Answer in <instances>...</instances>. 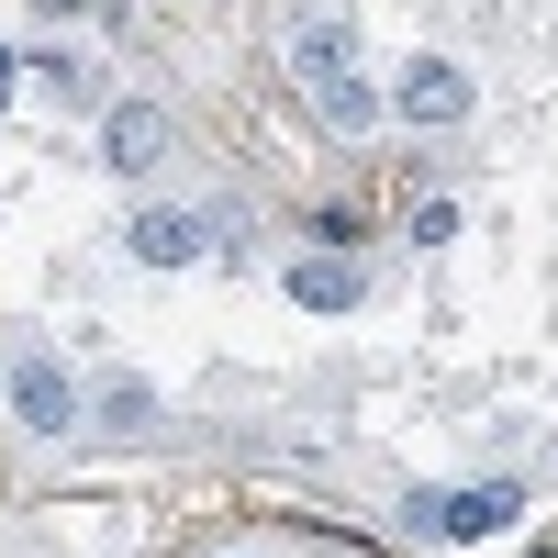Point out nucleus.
<instances>
[{
	"instance_id": "obj_1",
	"label": "nucleus",
	"mask_w": 558,
	"mask_h": 558,
	"mask_svg": "<svg viewBox=\"0 0 558 558\" xmlns=\"http://www.w3.org/2000/svg\"><path fill=\"white\" fill-rule=\"evenodd\" d=\"M402 514H413V536H447V547H481V536H502V525L525 514V492H514V481H470V492H413Z\"/></svg>"
},
{
	"instance_id": "obj_2",
	"label": "nucleus",
	"mask_w": 558,
	"mask_h": 558,
	"mask_svg": "<svg viewBox=\"0 0 558 558\" xmlns=\"http://www.w3.org/2000/svg\"><path fill=\"white\" fill-rule=\"evenodd\" d=\"M12 425H23V436H78V425H89V391H78L45 347L12 357Z\"/></svg>"
},
{
	"instance_id": "obj_3",
	"label": "nucleus",
	"mask_w": 558,
	"mask_h": 558,
	"mask_svg": "<svg viewBox=\"0 0 558 558\" xmlns=\"http://www.w3.org/2000/svg\"><path fill=\"white\" fill-rule=\"evenodd\" d=\"M391 112H402V123H425V134H447V123H470V112H481V89H470V68L413 57V68L391 78Z\"/></svg>"
},
{
	"instance_id": "obj_4",
	"label": "nucleus",
	"mask_w": 558,
	"mask_h": 558,
	"mask_svg": "<svg viewBox=\"0 0 558 558\" xmlns=\"http://www.w3.org/2000/svg\"><path fill=\"white\" fill-rule=\"evenodd\" d=\"M202 246H223V213H134L123 223V257L134 268H191Z\"/></svg>"
},
{
	"instance_id": "obj_5",
	"label": "nucleus",
	"mask_w": 558,
	"mask_h": 558,
	"mask_svg": "<svg viewBox=\"0 0 558 558\" xmlns=\"http://www.w3.org/2000/svg\"><path fill=\"white\" fill-rule=\"evenodd\" d=\"M168 157V112L157 101H101V168L112 179H146Z\"/></svg>"
},
{
	"instance_id": "obj_6",
	"label": "nucleus",
	"mask_w": 558,
	"mask_h": 558,
	"mask_svg": "<svg viewBox=\"0 0 558 558\" xmlns=\"http://www.w3.org/2000/svg\"><path fill=\"white\" fill-rule=\"evenodd\" d=\"M302 89H313V112L336 123V134H368V123H380V89H368L357 68H324V78H302Z\"/></svg>"
},
{
	"instance_id": "obj_7",
	"label": "nucleus",
	"mask_w": 558,
	"mask_h": 558,
	"mask_svg": "<svg viewBox=\"0 0 558 558\" xmlns=\"http://www.w3.org/2000/svg\"><path fill=\"white\" fill-rule=\"evenodd\" d=\"M45 89H57V112H101L112 101V89H101V68H89V57H68V45H45V57H23Z\"/></svg>"
},
{
	"instance_id": "obj_8",
	"label": "nucleus",
	"mask_w": 558,
	"mask_h": 558,
	"mask_svg": "<svg viewBox=\"0 0 558 558\" xmlns=\"http://www.w3.org/2000/svg\"><path fill=\"white\" fill-rule=\"evenodd\" d=\"M357 291H368L357 257H302V268H291V302H302V313H347Z\"/></svg>"
},
{
	"instance_id": "obj_9",
	"label": "nucleus",
	"mask_w": 558,
	"mask_h": 558,
	"mask_svg": "<svg viewBox=\"0 0 558 558\" xmlns=\"http://www.w3.org/2000/svg\"><path fill=\"white\" fill-rule=\"evenodd\" d=\"M347 57H357V34H347L336 12H313V23H291V68H302V78H324V68H347Z\"/></svg>"
},
{
	"instance_id": "obj_10",
	"label": "nucleus",
	"mask_w": 558,
	"mask_h": 558,
	"mask_svg": "<svg viewBox=\"0 0 558 558\" xmlns=\"http://www.w3.org/2000/svg\"><path fill=\"white\" fill-rule=\"evenodd\" d=\"M89 425L146 436V425H157V391H146V380H101V391H89Z\"/></svg>"
},
{
	"instance_id": "obj_11",
	"label": "nucleus",
	"mask_w": 558,
	"mask_h": 558,
	"mask_svg": "<svg viewBox=\"0 0 558 558\" xmlns=\"http://www.w3.org/2000/svg\"><path fill=\"white\" fill-rule=\"evenodd\" d=\"M12 68H23V57H12V45H0V101H12Z\"/></svg>"
}]
</instances>
